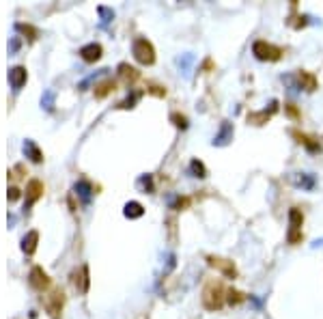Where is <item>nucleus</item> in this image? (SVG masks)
I'll return each instance as SVG.
<instances>
[{
	"mask_svg": "<svg viewBox=\"0 0 323 319\" xmlns=\"http://www.w3.org/2000/svg\"><path fill=\"white\" fill-rule=\"evenodd\" d=\"M119 74L125 78V80H130V82H134V80H136L138 78V71L136 69H134V67H130V65H119Z\"/></svg>",
	"mask_w": 323,
	"mask_h": 319,
	"instance_id": "5701e85b",
	"label": "nucleus"
},
{
	"mask_svg": "<svg viewBox=\"0 0 323 319\" xmlns=\"http://www.w3.org/2000/svg\"><path fill=\"white\" fill-rule=\"evenodd\" d=\"M287 112H289V115L293 117V119H297V117H299V112H297V108H295L293 104H287Z\"/></svg>",
	"mask_w": 323,
	"mask_h": 319,
	"instance_id": "7c9ffc66",
	"label": "nucleus"
},
{
	"mask_svg": "<svg viewBox=\"0 0 323 319\" xmlns=\"http://www.w3.org/2000/svg\"><path fill=\"white\" fill-rule=\"evenodd\" d=\"M80 54L87 63H95V60H99V56H101V46L99 44H89V46H84L80 50Z\"/></svg>",
	"mask_w": 323,
	"mask_h": 319,
	"instance_id": "ddd939ff",
	"label": "nucleus"
},
{
	"mask_svg": "<svg viewBox=\"0 0 323 319\" xmlns=\"http://www.w3.org/2000/svg\"><path fill=\"white\" fill-rule=\"evenodd\" d=\"M289 181L293 183L295 188H302V190H315L317 186V179H315V175L312 173H291L289 175Z\"/></svg>",
	"mask_w": 323,
	"mask_h": 319,
	"instance_id": "0eeeda50",
	"label": "nucleus"
},
{
	"mask_svg": "<svg viewBox=\"0 0 323 319\" xmlns=\"http://www.w3.org/2000/svg\"><path fill=\"white\" fill-rule=\"evenodd\" d=\"M37 240H39V235H37V231H30L26 238L22 240V250L26 252V254H33L35 252V248H37Z\"/></svg>",
	"mask_w": 323,
	"mask_h": 319,
	"instance_id": "f3484780",
	"label": "nucleus"
},
{
	"mask_svg": "<svg viewBox=\"0 0 323 319\" xmlns=\"http://www.w3.org/2000/svg\"><path fill=\"white\" fill-rule=\"evenodd\" d=\"M9 80H11L13 89L17 91V89L26 82V69H24V67H13L11 71H9Z\"/></svg>",
	"mask_w": 323,
	"mask_h": 319,
	"instance_id": "dca6fc26",
	"label": "nucleus"
},
{
	"mask_svg": "<svg viewBox=\"0 0 323 319\" xmlns=\"http://www.w3.org/2000/svg\"><path fill=\"white\" fill-rule=\"evenodd\" d=\"M24 153H28L33 162H41V160H44V156H41V151L37 149V145H35L33 140H26L24 142Z\"/></svg>",
	"mask_w": 323,
	"mask_h": 319,
	"instance_id": "aec40b11",
	"label": "nucleus"
},
{
	"mask_svg": "<svg viewBox=\"0 0 323 319\" xmlns=\"http://www.w3.org/2000/svg\"><path fill=\"white\" fill-rule=\"evenodd\" d=\"M71 283H74V287L80 293H87V289H89V267L82 265L80 270H76L74 274H71Z\"/></svg>",
	"mask_w": 323,
	"mask_h": 319,
	"instance_id": "9d476101",
	"label": "nucleus"
},
{
	"mask_svg": "<svg viewBox=\"0 0 323 319\" xmlns=\"http://www.w3.org/2000/svg\"><path fill=\"white\" fill-rule=\"evenodd\" d=\"M252 54L259 58V60H269V63H274V60H280L283 56V50L274 44H267V41H254L252 44Z\"/></svg>",
	"mask_w": 323,
	"mask_h": 319,
	"instance_id": "7ed1b4c3",
	"label": "nucleus"
},
{
	"mask_svg": "<svg viewBox=\"0 0 323 319\" xmlns=\"http://www.w3.org/2000/svg\"><path fill=\"white\" fill-rule=\"evenodd\" d=\"M291 134H293V136L297 138V142H299V145H304L310 153H315V151H319L321 149V145H319V140H312L310 136H306V134H299V132H291Z\"/></svg>",
	"mask_w": 323,
	"mask_h": 319,
	"instance_id": "4468645a",
	"label": "nucleus"
},
{
	"mask_svg": "<svg viewBox=\"0 0 323 319\" xmlns=\"http://www.w3.org/2000/svg\"><path fill=\"white\" fill-rule=\"evenodd\" d=\"M192 63H194V56H192V54H183V56L177 58V65L183 69V74H187V71H190V65H192Z\"/></svg>",
	"mask_w": 323,
	"mask_h": 319,
	"instance_id": "a878e982",
	"label": "nucleus"
},
{
	"mask_svg": "<svg viewBox=\"0 0 323 319\" xmlns=\"http://www.w3.org/2000/svg\"><path fill=\"white\" fill-rule=\"evenodd\" d=\"M132 54H134V58H136L140 65H153L155 63V50L151 46V41L144 39V37H138L136 41H134Z\"/></svg>",
	"mask_w": 323,
	"mask_h": 319,
	"instance_id": "f03ea898",
	"label": "nucleus"
},
{
	"mask_svg": "<svg viewBox=\"0 0 323 319\" xmlns=\"http://www.w3.org/2000/svg\"><path fill=\"white\" fill-rule=\"evenodd\" d=\"M302 222H304L302 211L297 207L289 209V233H287L289 244H299L302 242Z\"/></svg>",
	"mask_w": 323,
	"mask_h": 319,
	"instance_id": "20e7f679",
	"label": "nucleus"
},
{
	"mask_svg": "<svg viewBox=\"0 0 323 319\" xmlns=\"http://www.w3.org/2000/svg\"><path fill=\"white\" fill-rule=\"evenodd\" d=\"M41 194H44V183L33 179V181H28V186H26V197H28V203H33L37 201Z\"/></svg>",
	"mask_w": 323,
	"mask_h": 319,
	"instance_id": "2eb2a0df",
	"label": "nucleus"
},
{
	"mask_svg": "<svg viewBox=\"0 0 323 319\" xmlns=\"http://www.w3.org/2000/svg\"><path fill=\"white\" fill-rule=\"evenodd\" d=\"M76 192L82 197V201L89 203V201H91V192H93V188H91V183H89V181H78V183H76Z\"/></svg>",
	"mask_w": 323,
	"mask_h": 319,
	"instance_id": "412c9836",
	"label": "nucleus"
},
{
	"mask_svg": "<svg viewBox=\"0 0 323 319\" xmlns=\"http://www.w3.org/2000/svg\"><path fill=\"white\" fill-rule=\"evenodd\" d=\"M30 285L35 287V289H46V287L50 285V279H48V274L41 270V267H33V272H30Z\"/></svg>",
	"mask_w": 323,
	"mask_h": 319,
	"instance_id": "9b49d317",
	"label": "nucleus"
},
{
	"mask_svg": "<svg viewBox=\"0 0 323 319\" xmlns=\"http://www.w3.org/2000/svg\"><path fill=\"white\" fill-rule=\"evenodd\" d=\"M149 91H151L153 95H160V97H164V95H166V89H162V87H151Z\"/></svg>",
	"mask_w": 323,
	"mask_h": 319,
	"instance_id": "c756f323",
	"label": "nucleus"
},
{
	"mask_svg": "<svg viewBox=\"0 0 323 319\" xmlns=\"http://www.w3.org/2000/svg\"><path fill=\"white\" fill-rule=\"evenodd\" d=\"M190 175L192 177H199V179H205L207 177V168L201 160H192L190 162Z\"/></svg>",
	"mask_w": 323,
	"mask_h": 319,
	"instance_id": "6ab92c4d",
	"label": "nucleus"
},
{
	"mask_svg": "<svg viewBox=\"0 0 323 319\" xmlns=\"http://www.w3.org/2000/svg\"><path fill=\"white\" fill-rule=\"evenodd\" d=\"M112 89H114V82H112V80H106V82H101V84L97 87V91H95V97H99V99H101V97H106V95L110 93Z\"/></svg>",
	"mask_w": 323,
	"mask_h": 319,
	"instance_id": "393cba45",
	"label": "nucleus"
},
{
	"mask_svg": "<svg viewBox=\"0 0 323 319\" xmlns=\"http://www.w3.org/2000/svg\"><path fill=\"white\" fill-rule=\"evenodd\" d=\"M297 84H299V89H304V91H308V93H312V91L317 89V78L312 76V74H308V71H297Z\"/></svg>",
	"mask_w": 323,
	"mask_h": 319,
	"instance_id": "f8f14e48",
	"label": "nucleus"
},
{
	"mask_svg": "<svg viewBox=\"0 0 323 319\" xmlns=\"http://www.w3.org/2000/svg\"><path fill=\"white\" fill-rule=\"evenodd\" d=\"M168 205H170V209H183L190 205V199L187 197H168Z\"/></svg>",
	"mask_w": 323,
	"mask_h": 319,
	"instance_id": "b1692460",
	"label": "nucleus"
},
{
	"mask_svg": "<svg viewBox=\"0 0 323 319\" xmlns=\"http://www.w3.org/2000/svg\"><path fill=\"white\" fill-rule=\"evenodd\" d=\"M235 136V127H233V123H228V121H222V125L220 130H218V134L213 136V147H226L228 142L233 140Z\"/></svg>",
	"mask_w": 323,
	"mask_h": 319,
	"instance_id": "6e6552de",
	"label": "nucleus"
},
{
	"mask_svg": "<svg viewBox=\"0 0 323 319\" xmlns=\"http://www.w3.org/2000/svg\"><path fill=\"white\" fill-rule=\"evenodd\" d=\"M19 197V194H17V190L15 188H11V190H9V199H11V201H15Z\"/></svg>",
	"mask_w": 323,
	"mask_h": 319,
	"instance_id": "2f4dec72",
	"label": "nucleus"
},
{
	"mask_svg": "<svg viewBox=\"0 0 323 319\" xmlns=\"http://www.w3.org/2000/svg\"><path fill=\"white\" fill-rule=\"evenodd\" d=\"M62 302H65V297H62V291H54L52 295L46 297V308L48 313L52 315V319H58V313L62 308Z\"/></svg>",
	"mask_w": 323,
	"mask_h": 319,
	"instance_id": "1a4fd4ad",
	"label": "nucleus"
},
{
	"mask_svg": "<svg viewBox=\"0 0 323 319\" xmlns=\"http://www.w3.org/2000/svg\"><path fill=\"white\" fill-rule=\"evenodd\" d=\"M127 218H140V216L144 214V209H142V205L140 203H136V201H130L127 205H125V211H123Z\"/></svg>",
	"mask_w": 323,
	"mask_h": 319,
	"instance_id": "a211bd4d",
	"label": "nucleus"
},
{
	"mask_svg": "<svg viewBox=\"0 0 323 319\" xmlns=\"http://www.w3.org/2000/svg\"><path fill=\"white\" fill-rule=\"evenodd\" d=\"M138 97H140V93H134L132 97H127V99L123 101V104H121V108H132L134 104H136V99H138Z\"/></svg>",
	"mask_w": 323,
	"mask_h": 319,
	"instance_id": "c85d7f7f",
	"label": "nucleus"
},
{
	"mask_svg": "<svg viewBox=\"0 0 323 319\" xmlns=\"http://www.w3.org/2000/svg\"><path fill=\"white\" fill-rule=\"evenodd\" d=\"M170 121L175 123L177 127H181V130H187V119L183 115H170Z\"/></svg>",
	"mask_w": 323,
	"mask_h": 319,
	"instance_id": "cd10ccee",
	"label": "nucleus"
},
{
	"mask_svg": "<svg viewBox=\"0 0 323 319\" xmlns=\"http://www.w3.org/2000/svg\"><path fill=\"white\" fill-rule=\"evenodd\" d=\"M138 186L144 188V192H153V177L151 175H142V177L138 179Z\"/></svg>",
	"mask_w": 323,
	"mask_h": 319,
	"instance_id": "bb28decb",
	"label": "nucleus"
},
{
	"mask_svg": "<svg viewBox=\"0 0 323 319\" xmlns=\"http://www.w3.org/2000/svg\"><path fill=\"white\" fill-rule=\"evenodd\" d=\"M246 300V295L242 291H237V289H228L226 291V302L231 304V306H237V304H242Z\"/></svg>",
	"mask_w": 323,
	"mask_h": 319,
	"instance_id": "4be33fe9",
	"label": "nucleus"
},
{
	"mask_svg": "<svg viewBox=\"0 0 323 319\" xmlns=\"http://www.w3.org/2000/svg\"><path fill=\"white\" fill-rule=\"evenodd\" d=\"M226 300V291L224 285L220 281H209L203 289V304L207 311H220L222 304Z\"/></svg>",
	"mask_w": 323,
	"mask_h": 319,
	"instance_id": "f257e3e1",
	"label": "nucleus"
},
{
	"mask_svg": "<svg viewBox=\"0 0 323 319\" xmlns=\"http://www.w3.org/2000/svg\"><path fill=\"white\" fill-rule=\"evenodd\" d=\"M207 263H209L211 267H216L218 272H222L226 279H235L237 276L233 261H228V259H222V257H216V254H207Z\"/></svg>",
	"mask_w": 323,
	"mask_h": 319,
	"instance_id": "39448f33",
	"label": "nucleus"
},
{
	"mask_svg": "<svg viewBox=\"0 0 323 319\" xmlns=\"http://www.w3.org/2000/svg\"><path fill=\"white\" fill-rule=\"evenodd\" d=\"M276 112H278V101L272 99V101H269V108H263L261 112H250L248 123H252V125H265V123L272 119Z\"/></svg>",
	"mask_w": 323,
	"mask_h": 319,
	"instance_id": "423d86ee",
	"label": "nucleus"
}]
</instances>
